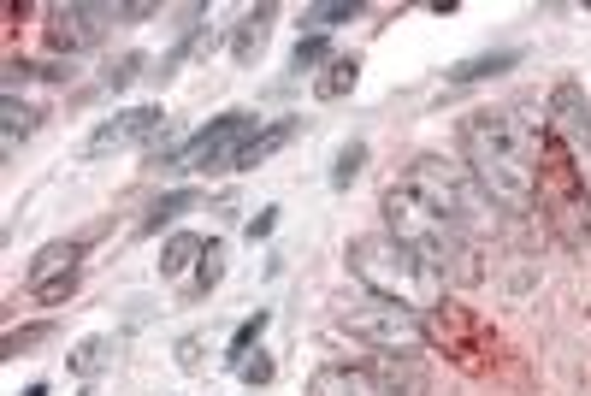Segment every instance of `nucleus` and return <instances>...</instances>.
<instances>
[{
	"label": "nucleus",
	"mask_w": 591,
	"mask_h": 396,
	"mask_svg": "<svg viewBox=\"0 0 591 396\" xmlns=\"http://www.w3.org/2000/svg\"><path fill=\"white\" fill-rule=\"evenodd\" d=\"M461 142V166L479 178V190L509 207V213H526L538 201V142L515 119V113H467L456 125Z\"/></svg>",
	"instance_id": "f257e3e1"
},
{
	"label": "nucleus",
	"mask_w": 591,
	"mask_h": 396,
	"mask_svg": "<svg viewBox=\"0 0 591 396\" xmlns=\"http://www.w3.org/2000/svg\"><path fill=\"white\" fill-rule=\"evenodd\" d=\"M379 213H385V231H391L408 255H420L444 284H479V272H485L479 266V243L461 225H450L426 196H414L408 184H391L385 201H379Z\"/></svg>",
	"instance_id": "f03ea898"
},
{
	"label": "nucleus",
	"mask_w": 591,
	"mask_h": 396,
	"mask_svg": "<svg viewBox=\"0 0 591 396\" xmlns=\"http://www.w3.org/2000/svg\"><path fill=\"white\" fill-rule=\"evenodd\" d=\"M343 266H349V278H355L361 290H373V296H391V302L414 308V314H432V308L444 302V290H450V284H444L432 266L420 261V255H408V249L396 243L391 231L349 237Z\"/></svg>",
	"instance_id": "7ed1b4c3"
},
{
	"label": "nucleus",
	"mask_w": 591,
	"mask_h": 396,
	"mask_svg": "<svg viewBox=\"0 0 591 396\" xmlns=\"http://www.w3.org/2000/svg\"><path fill=\"white\" fill-rule=\"evenodd\" d=\"M402 184L414 190V196H426L450 225H461L467 237H491L497 231V201L479 190V178L461 166V160H444V154H414L408 166H402Z\"/></svg>",
	"instance_id": "20e7f679"
},
{
	"label": "nucleus",
	"mask_w": 591,
	"mask_h": 396,
	"mask_svg": "<svg viewBox=\"0 0 591 396\" xmlns=\"http://www.w3.org/2000/svg\"><path fill=\"white\" fill-rule=\"evenodd\" d=\"M532 207L550 219V231H556L568 249H586V237H591V184H586V172L574 166V148L556 142L550 131H544V142H538V201H532Z\"/></svg>",
	"instance_id": "39448f33"
},
{
	"label": "nucleus",
	"mask_w": 591,
	"mask_h": 396,
	"mask_svg": "<svg viewBox=\"0 0 591 396\" xmlns=\"http://www.w3.org/2000/svg\"><path fill=\"white\" fill-rule=\"evenodd\" d=\"M331 314H337V326L349 331V337H361V343L379 349V355L414 361V355L426 349V314L402 308L391 296H373V290H361V284H349V290L331 302Z\"/></svg>",
	"instance_id": "423d86ee"
},
{
	"label": "nucleus",
	"mask_w": 591,
	"mask_h": 396,
	"mask_svg": "<svg viewBox=\"0 0 591 396\" xmlns=\"http://www.w3.org/2000/svg\"><path fill=\"white\" fill-rule=\"evenodd\" d=\"M255 131H261V125H255L249 113H219V119H207L196 136H184V142L166 154V172H225V166L237 160V148Z\"/></svg>",
	"instance_id": "0eeeda50"
},
{
	"label": "nucleus",
	"mask_w": 591,
	"mask_h": 396,
	"mask_svg": "<svg viewBox=\"0 0 591 396\" xmlns=\"http://www.w3.org/2000/svg\"><path fill=\"white\" fill-rule=\"evenodd\" d=\"M426 343H432V349H444L450 361H473V367H485V361L497 355V337L479 326V314L456 308L450 296L426 314Z\"/></svg>",
	"instance_id": "6e6552de"
},
{
	"label": "nucleus",
	"mask_w": 591,
	"mask_h": 396,
	"mask_svg": "<svg viewBox=\"0 0 591 396\" xmlns=\"http://www.w3.org/2000/svg\"><path fill=\"white\" fill-rule=\"evenodd\" d=\"M166 125V113L154 107V101H142V107H125V113H113L101 131H89V142H83V154L89 160H107V154H125V148H136V142H148V136Z\"/></svg>",
	"instance_id": "1a4fd4ad"
},
{
	"label": "nucleus",
	"mask_w": 591,
	"mask_h": 396,
	"mask_svg": "<svg viewBox=\"0 0 591 396\" xmlns=\"http://www.w3.org/2000/svg\"><path fill=\"white\" fill-rule=\"evenodd\" d=\"M308 396H408V391L391 385L373 361H337V367H320L308 379Z\"/></svg>",
	"instance_id": "9d476101"
},
{
	"label": "nucleus",
	"mask_w": 591,
	"mask_h": 396,
	"mask_svg": "<svg viewBox=\"0 0 591 396\" xmlns=\"http://www.w3.org/2000/svg\"><path fill=\"white\" fill-rule=\"evenodd\" d=\"M550 136L568 142V148H591V101L574 77H562L550 89Z\"/></svg>",
	"instance_id": "9b49d317"
},
{
	"label": "nucleus",
	"mask_w": 591,
	"mask_h": 396,
	"mask_svg": "<svg viewBox=\"0 0 591 396\" xmlns=\"http://www.w3.org/2000/svg\"><path fill=\"white\" fill-rule=\"evenodd\" d=\"M101 6H54L48 12V48H60V54H83V48H95L101 42Z\"/></svg>",
	"instance_id": "f8f14e48"
},
{
	"label": "nucleus",
	"mask_w": 591,
	"mask_h": 396,
	"mask_svg": "<svg viewBox=\"0 0 591 396\" xmlns=\"http://www.w3.org/2000/svg\"><path fill=\"white\" fill-rule=\"evenodd\" d=\"M71 272H83V243L54 237V243H42V249L30 255V290H42V284H54V278H71Z\"/></svg>",
	"instance_id": "ddd939ff"
},
{
	"label": "nucleus",
	"mask_w": 591,
	"mask_h": 396,
	"mask_svg": "<svg viewBox=\"0 0 591 396\" xmlns=\"http://www.w3.org/2000/svg\"><path fill=\"white\" fill-rule=\"evenodd\" d=\"M296 136V119H272V125H261V131L249 136L243 148H237V160H231V172H255V166H266L284 142Z\"/></svg>",
	"instance_id": "4468645a"
},
{
	"label": "nucleus",
	"mask_w": 591,
	"mask_h": 396,
	"mask_svg": "<svg viewBox=\"0 0 591 396\" xmlns=\"http://www.w3.org/2000/svg\"><path fill=\"white\" fill-rule=\"evenodd\" d=\"M207 243H213V237H196V231L166 237V249H160V278H190V272H201Z\"/></svg>",
	"instance_id": "2eb2a0df"
},
{
	"label": "nucleus",
	"mask_w": 591,
	"mask_h": 396,
	"mask_svg": "<svg viewBox=\"0 0 591 396\" xmlns=\"http://www.w3.org/2000/svg\"><path fill=\"white\" fill-rule=\"evenodd\" d=\"M521 66V48H491V54H473V60H461L450 71V83H485V77H509V71Z\"/></svg>",
	"instance_id": "dca6fc26"
},
{
	"label": "nucleus",
	"mask_w": 591,
	"mask_h": 396,
	"mask_svg": "<svg viewBox=\"0 0 591 396\" xmlns=\"http://www.w3.org/2000/svg\"><path fill=\"white\" fill-rule=\"evenodd\" d=\"M196 207V190H166V196L148 207V219H142V237H154V231H166V225H178L184 213Z\"/></svg>",
	"instance_id": "f3484780"
},
{
	"label": "nucleus",
	"mask_w": 591,
	"mask_h": 396,
	"mask_svg": "<svg viewBox=\"0 0 591 396\" xmlns=\"http://www.w3.org/2000/svg\"><path fill=\"white\" fill-rule=\"evenodd\" d=\"M266 24H272V6H255V12L237 24V36H231V54H237V60H255V54H261Z\"/></svg>",
	"instance_id": "a211bd4d"
},
{
	"label": "nucleus",
	"mask_w": 591,
	"mask_h": 396,
	"mask_svg": "<svg viewBox=\"0 0 591 396\" xmlns=\"http://www.w3.org/2000/svg\"><path fill=\"white\" fill-rule=\"evenodd\" d=\"M266 320H272V314H249V320H243V326H237V337H231V343H225V367H243V361H249V355H255V343H261Z\"/></svg>",
	"instance_id": "6ab92c4d"
},
{
	"label": "nucleus",
	"mask_w": 591,
	"mask_h": 396,
	"mask_svg": "<svg viewBox=\"0 0 591 396\" xmlns=\"http://www.w3.org/2000/svg\"><path fill=\"white\" fill-rule=\"evenodd\" d=\"M355 18H361L355 0H343V6H308V12H302V30H308V36H326L331 24H355Z\"/></svg>",
	"instance_id": "aec40b11"
},
{
	"label": "nucleus",
	"mask_w": 591,
	"mask_h": 396,
	"mask_svg": "<svg viewBox=\"0 0 591 396\" xmlns=\"http://www.w3.org/2000/svg\"><path fill=\"white\" fill-rule=\"evenodd\" d=\"M361 166H367V142L355 136V142H343V154H337V166H331V190H349V184L361 178Z\"/></svg>",
	"instance_id": "412c9836"
},
{
	"label": "nucleus",
	"mask_w": 591,
	"mask_h": 396,
	"mask_svg": "<svg viewBox=\"0 0 591 396\" xmlns=\"http://www.w3.org/2000/svg\"><path fill=\"white\" fill-rule=\"evenodd\" d=\"M0 119H6V142H24V136L42 125V113L36 107H24L18 95H6V107H0Z\"/></svg>",
	"instance_id": "4be33fe9"
},
{
	"label": "nucleus",
	"mask_w": 591,
	"mask_h": 396,
	"mask_svg": "<svg viewBox=\"0 0 591 396\" xmlns=\"http://www.w3.org/2000/svg\"><path fill=\"white\" fill-rule=\"evenodd\" d=\"M355 77H361V60H331V71L314 83V89H320L326 101H337V95H349V89H355Z\"/></svg>",
	"instance_id": "5701e85b"
},
{
	"label": "nucleus",
	"mask_w": 591,
	"mask_h": 396,
	"mask_svg": "<svg viewBox=\"0 0 591 396\" xmlns=\"http://www.w3.org/2000/svg\"><path fill=\"white\" fill-rule=\"evenodd\" d=\"M219 272H225V243H207V261H201V272L196 278H190V290H213V284H219Z\"/></svg>",
	"instance_id": "b1692460"
},
{
	"label": "nucleus",
	"mask_w": 591,
	"mask_h": 396,
	"mask_svg": "<svg viewBox=\"0 0 591 396\" xmlns=\"http://www.w3.org/2000/svg\"><path fill=\"white\" fill-rule=\"evenodd\" d=\"M77 284H83V272L54 278V284H42V290H36V302H42V308H60V302H71V296H77Z\"/></svg>",
	"instance_id": "393cba45"
},
{
	"label": "nucleus",
	"mask_w": 591,
	"mask_h": 396,
	"mask_svg": "<svg viewBox=\"0 0 591 396\" xmlns=\"http://www.w3.org/2000/svg\"><path fill=\"white\" fill-rule=\"evenodd\" d=\"M142 71H148V60H142V54L113 60V66H107V89H125V83H136V77H142Z\"/></svg>",
	"instance_id": "a878e982"
},
{
	"label": "nucleus",
	"mask_w": 591,
	"mask_h": 396,
	"mask_svg": "<svg viewBox=\"0 0 591 396\" xmlns=\"http://www.w3.org/2000/svg\"><path fill=\"white\" fill-rule=\"evenodd\" d=\"M101 355H107V337H89V343H77V355H71V373L83 379V373H95L101 367Z\"/></svg>",
	"instance_id": "bb28decb"
},
{
	"label": "nucleus",
	"mask_w": 591,
	"mask_h": 396,
	"mask_svg": "<svg viewBox=\"0 0 591 396\" xmlns=\"http://www.w3.org/2000/svg\"><path fill=\"white\" fill-rule=\"evenodd\" d=\"M48 331H54L48 320H36V326H18L12 337H6V361H12V355H24V349H36V343H42Z\"/></svg>",
	"instance_id": "cd10ccee"
},
{
	"label": "nucleus",
	"mask_w": 591,
	"mask_h": 396,
	"mask_svg": "<svg viewBox=\"0 0 591 396\" xmlns=\"http://www.w3.org/2000/svg\"><path fill=\"white\" fill-rule=\"evenodd\" d=\"M326 54H331V36H302V42H296V71L320 66Z\"/></svg>",
	"instance_id": "c85d7f7f"
},
{
	"label": "nucleus",
	"mask_w": 591,
	"mask_h": 396,
	"mask_svg": "<svg viewBox=\"0 0 591 396\" xmlns=\"http://www.w3.org/2000/svg\"><path fill=\"white\" fill-rule=\"evenodd\" d=\"M237 373H243V385H249V391H261V385H272V373H278V367H272V355H249Z\"/></svg>",
	"instance_id": "c756f323"
},
{
	"label": "nucleus",
	"mask_w": 591,
	"mask_h": 396,
	"mask_svg": "<svg viewBox=\"0 0 591 396\" xmlns=\"http://www.w3.org/2000/svg\"><path fill=\"white\" fill-rule=\"evenodd\" d=\"M148 12H154L148 0H131V6H101V18H107V24H142Z\"/></svg>",
	"instance_id": "7c9ffc66"
},
{
	"label": "nucleus",
	"mask_w": 591,
	"mask_h": 396,
	"mask_svg": "<svg viewBox=\"0 0 591 396\" xmlns=\"http://www.w3.org/2000/svg\"><path fill=\"white\" fill-rule=\"evenodd\" d=\"M272 225H278V207H261V213L249 219V243H266V237H272Z\"/></svg>",
	"instance_id": "2f4dec72"
},
{
	"label": "nucleus",
	"mask_w": 591,
	"mask_h": 396,
	"mask_svg": "<svg viewBox=\"0 0 591 396\" xmlns=\"http://www.w3.org/2000/svg\"><path fill=\"white\" fill-rule=\"evenodd\" d=\"M18 396H48V385H42V379H36V385H24V391Z\"/></svg>",
	"instance_id": "473e14b6"
}]
</instances>
